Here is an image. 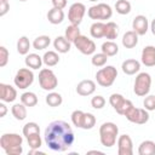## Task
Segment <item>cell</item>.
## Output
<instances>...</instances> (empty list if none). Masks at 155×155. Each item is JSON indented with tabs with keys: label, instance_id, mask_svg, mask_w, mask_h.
<instances>
[{
	"label": "cell",
	"instance_id": "obj_1",
	"mask_svg": "<svg viewBox=\"0 0 155 155\" xmlns=\"http://www.w3.org/2000/svg\"><path fill=\"white\" fill-rule=\"evenodd\" d=\"M44 139L51 150L61 153L68 150L73 145L75 136L68 122L63 120H56L50 122L45 128Z\"/></svg>",
	"mask_w": 155,
	"mask_h": 155
},
{
	"label": "cell",
	"instance_id": "obj_2",
	"mask_svg": "<svg viewBox=\"0 0 155 155\" xmlns=\"http://www.w3.org/2000/svg\"><path fill=\"white\" fill-rule=\"evenodd\" d=\"M23 138L17 133H4L0 138V145L7 155H21L23 153Z\"/></svg>",
	"mask_w": 155,
	"mask_h": 155
},
{
	"label": "cell",
	"instance_id": "obj_3",
	"mask_svg": "<svg viewBox=\"0 0 155 155\" xmlns=\"http://www.w3.org/2000/svg\"><path fill=\"white\" fill-rule=\"evenodd\" d=\"M119 136V127L114 122H104L99 127V139L103 147L111 148L115 145Z\"/></svg>",
	"mask_w": 155,
	"mask_h": 155
},
{
	"label": "cell",
	"instance_id": "obj_4",
	"mask_svg": "<svg viewBox=\"0 0 155 155\" xmlns=\"http://www.w3.org/2000/svg\"><path fill=\"white\" fill-rule=\"evenodd\" d=\"M117 78V70L114 65H107L101 68L96 73L97 84L102 87H110Z\"/></svg>",
	"mask_w": 155,
	"mask_h": 155
},
{
	"label": "cell",
	"instance_id": "obj_5",
	"mask_svg": "<svg viewBox=\"0 0 155 155\" xmlns=\"http://www.w3.org/2000/svg\"><path fill=\"white\" fill-rule=\"evenodd\" d=\"M124 116L133 124L137 125H144L149 121V113L145 108H136L133 104H131L127 110L125 111Z\"/></svg>",
	"mask_w": 155,
	"mask_h": 155
},
{
	"label": "cell",
	"instance_id": "obj_6",
	"mask_svg": "<svg viewBox=\"0 0 155 155\" xmlns=\"http://www.w3.org/2000/svg\"><path fill=\"white\" fill-rule=\"evenodd\" d=\"M150 87H151V76H150V74H148L145 71L139 73L136 76V80H134L133 92L139 97H144L149 93Z\"/></svg>",
	"mask_w": 155,
	"mask_h": 155
},
{
	"label": "cell",
	"instance_id": "obj_7",
	"mask_svg": "<svg viewBox=\"0 0 155 155\" xmlns=\"http://www.w3.org/2000/svg\"><path fill=\"white\" fill-rule=\"evenodd\" d=\"M39 84H40V87L42 90L53 91L58 85V79L51 69L44 68L39 73Z\"/></svg>",
	"mask_w": 155,
	"mask_h": 155
},
{
	"label": "cell",
	"instance_id": "obj_8",
	"mask_svg": "<svg viewBox=\"0 0 155 155\" xmlns=\"http://www.w3.org/2000/svg\"><path fill=\"white\" fill-rule=\"evenodd\" d=\"M87 15L91 19H98V21H105V19H109L111 18L113 16V10L109 5L104 4V2H101V4H97V5H93L88 8L87 11Z\"/></svg>",
	"mask_w": 155,
	"mask_h": 155
},
{
	"label": "cell",
	"instance_id": "obj_9",
	"mask_svg": "<svg viewBox=\"0 0 155 155\" xmlns=\"http://www.w3.org/2000/svg\"><path fill=\"white\" fill-rule=\"evenodd\" d=\"M34 81V73L30 70V68H21L15 78H13V82L16 85V87L21 88V90H24L27 87H29Z\"/></svg>",
	"mask_w": 155,
	"mask_h": 155
},
{
	"label": "cell",
	"instance_id": "obj_10",
	"mask_svg": "<svg viewBox=\"0 0 155 155\" xmlns=\"http://www.w3.org/2000/svg\"><path fill=\"white\" fill-rule=\"evenodd\" d=\"M86 13V7L82 2H74L70 7H69V11H68V19L70 22V24H75V25H79L82 19H84V16Z\"/></svg>",
	"mask_w": 155,
	"mask_h": 155
},
{
	"label": "cell",
	"instance_id": "obj_11",
	"mask_svg": "<svg viewBox=\"0 0 155 155\" xmlns=\"http://www.w3.org/2000/svg\"><path fill=\"white\" fill-rule=\"evenodd\" d=\"M73 44L75 45V47L82 54L90 56V54H93L96 52V44H94V41L92 39H88L85 35H79Z\"/></svg>",
	"mask_w": 155,
	"mask_h": 155
},
{
	"label": "cell",
	"instance_id": "obj_12",
	"mask_svg": "<svg viewBox=\"0 0 155 155\" xmlns=\"http://www.w3.org/2000/svg\"><path fill=\"white\" fill-rule=\"evenodd\" d=\"M109 103H110V105L114 108V110H115L117 114H120V115H124L125 111L127 110V108H128L131 104H133L131 101L126 99V98H125L122 94H120V93H113V94L109 97Z\"/></svg>",
	"mask_w": 155,
	"mask_h": 155
},
{
	"label": "cell",
	"instance_id": "obj_13",
	"mask_svg": "<svg viewBox=\"0 0 155 155\" xmlns=\"http://www.w3.org/2000/svg\"><path fill=\"white\" fill-rule=\"evenodd\" d=\"M117 154L119 155H132L133 142L128 134H121L117 138Z\"/></svg>",
	"mask_w": 155,
	"mask_h": 155
},
{
	"label": "cell",
	"instance_id": "obj_14",
	"mask_svg": "<svg viewBox=\"0 0 155 155\" xmlns=\"http://www.w3.org/2000/svg\"><path fill=\"white\" fill-rule=\"evenodd\" d=\"M132 29L138 34V35H145L148 29H149V22L148 18L143 15H138L133 18L132 21Z\"/></svg>",
	"mask_w": 155,
	"mask_h": 155
},
{
	"label": "cell",
	"instance_id": "obj_15",
	"mask_svg": "<svg viewBox=\"0 0 155 155\" xmlns=\"http://www.w3.org/2000/svg\"><path fill=\"white\" fill-rule=\"evenodd\" d=\"M16 98H17L16 88L12 87L11 85L1 82L0 84V99L5 103H11V102H15Z\"/></svg>",
	"mask_w": 155,
	"mask_h": 155
},
{
	"label": "cell",
	"instance_id": "obj_16",
	"mask_svg": "<svg viewBox=\"0 0 155 155\" xmlns=\"http://www.w3.org/2000/svg\"><path fill=\"white\" fill-rule=\"evenodd\" d=\"M94 91H96V82L93 80H90V79L80 81L76 86V93L82 96V97L91 96Z\"/></svg>",
	"mask_w": 155,
	"mask_h": 155
},
{
	"label": "cell",
	"instance_id": "obj_17",
	"mask_svg": "<svg viewBox=\"0 0 155 155\" xmlns=\"http://www.w3.org/2000/svg\"><path fill=\"white\" fill-rule=\"evenodd\" d=\"M142 63L145 67L155 65V46L148 45L142 50Z\"/></svg>",
	"mask_w": 155,
	"mask_h": 155
},
{
	"label": "cell",
	"instance_id": "obj_18",
	"mask_svg": "<svg viewBox=\"0 0 155 155\" xmlns=\"http://www.w3.org/2000/svg\"><path fill=\"white\" fill-rule=\"evenodd\" d=\"M121 69H122V71H124L126 75H134L136 73L139 71V69H140V63H139L137 59L130 58V59H126V61L122 62Z\"/></svg>",
	"mask_w": 155,
	"mask_h": 155
},
{
	"label": "cell",
	"instance_id": "obj_19",
	"mask_svg": "<svg viewBox=\"0 0 155 155\" xmlns=\"http://www.w3.org/2000/svg\"><path fill=\"white\" fill-rule=\"evenodd\" d=\"M53 47L58 53H67L70 51L71 42L65 36H57L53 40Z\"/></svg>",
	"mask_w": 155,
	"mask_h": 155
},
{
	"label": "cell",
	"instance_id": "obj_20",
	"mask_svg": "<svg viewBox=\"0 0 155 155\" xmlns=\"http://www.w3.org/2000/svg\"><path fill=\"white\" fill-rule=\"evenodd\" d=\"M138 44V34L134 30H128L122 36V45L126 48H133Z\"/></svg>",
	"mask_w": 155,
	"mask_h": 155
},
{
	"label": "cell",
	"instance_id": "obj_21",
	"mask_svg": "<svg viewBox=\"0 0 155 155\" xmlns=\"http://www.w3.org/2000/svg\"><path fill=\"white\" fill-rule=\"evenodd\" d=\"M47 19L51 24H59L63 22L64 19V12L62 8H57V7H52L51 10H48L47 12Z\"/></svg>",
	"mask_w": 155,
	"mask_h": 155
},
{
	"label": "cell",
	"instance_id": "obj_22",
	"mask_svg": "<svg viewBox=\"0 0 155 155\" xmlns=\"http://www.w3.org/2000/svg\"><path fill=\"white\" fill-rule=\"evenodd\" d=\"M24 63L28 68L30 69H39L41 68L44 61H42V57H40L39 54L36 53H28L25 56V59H24Z\"/></svg>",
	"mask_w": 155,
	"mask_h": 155
},
{
	"label": "cell",
	"instance_id": "obj_23",
	"mask_svg": "<svg viewBox=\"0 0 155 155\" xmlns=\"http://www.w3.org/2000/svg\"><path fill=\"white\" fill-rule=\"evenodd\" d=\"M11 113L13 115V117L18 121H23L27 117V107L21 102V103H16L12 105L11 108Z\"/></svg>",
	"mask_w": 155,
	"mask_h": 155
},
{
	"label": "cell",
	"instance_id": "obj_24",
	"mask_svg": "<svg viewBox=\"0 0 155 155\" xmlns=\"http://www.w3.org/2000/svg\"><path fill=\"white\" fill-rule=\"evenodd\" d=\"M139 155H155V142L143 140L138 147Z\"/></svg>",
	"mask_w": 155,
	"mask_h": 155
},
{
	"label": "cell",
	"instance_id": "obj_25",
	"mask_svg": "<svg viewBox=\"0 0 155 155\" xmlns=\"http://www.w3.org/2000/svg\"><path fill=\"white\" fill-rule=\"evenodd\" d=\"M104 31H105V23L103 22H94L91 28H90V34L94 39H101L104 38Z\"/></svg>",
	"mask_w": 155,
	"mask_h": 155
},
{
	"label": "cell",
	"instance_id": "obj_26",
	"mask_svg": "<svg viewBox=\"0 0 155 155\" xmlns=\"http://www.w3.org/2000/svg\"><path fill=\"white\" fill-rule=\"evenodd\" d=\"M102 52L105 53L108 57H113L116 56L119 52V46L113 41V40H107L105 42L102 44Z\"/></svg>",
	"mask_w": 155,
	"mask_h": 155
},
{
	"label": "cell",
	"instance_id": "obj_27",
	"mask_svg": "<svg viewBox=\"0 0 155 155\" xmlns=\"http://www.w3.org/2000/svg\"><path fill=\"white\" fill-rule=\"evenodd\" d=\"M119 34V27L114 22H108L105 23V31H104V38L107 40H114L117 38Z\"/></svg>",
	"mask_w": 155,
	"mask_h": 155
},
{
	"label": "cell",
	"instance_id": "obj_28",
	"mask_svg": "<svg viewBox=\"0 0 155 155\" xmlns=\"http://www.w3.org/2000/svg\"><path fill=\"white\" fill-rule=\"evenodd\" d=\"M50 44H51V39H50L48 35H40V36H38V38L34 39L33 47H34V50L40 51V50L47 48L50 46Z\"/></svg>",
	"mask_w": 155,
	"mask_h": 155
},
{
	"label": "cell",
	"instance_id": "obj_29",
	"mask_svg": "<svg viewBox=\"0 0 155 155\" xmlns=\"http://www.w3.org/2000/svg\"><path fill=\"white\" fill-rule=\"evenodd\" d=\"M42 61L47 67H54L59 63V56L56 51H47L42 56Z\"/></svg>",
	"mask_w": 155,
	"mask_h": 155
},
{
	"label": "cell",
	"instance_id": "obj_30",
	"mask_svg": "<svg viewBox=\"0 0 155 155\" xmlns=\"http://www.w3.org/2000/svg\"><path fill=\"white\" fill-rule=\"evenodd\" d=\"M45 101H46V104H47L48 107H52V108L59 107V105L63 103L62 96H61L58 92H53V91H51V92L46 96Z\"/></svg>",
	"mask_w": 155,
	"mask_h": 155
},
{
	"label": "cell",
	"instance_id": "obj_31",
	"mask_svg": "<svg viewBox=\"0 0 155 155\" xmlns=\"http://www.w3.org/2000/svg\"><path fill=\"white\" fill-rule=\"evenodd\" d=\"M30 41L27 36H21L17 41V52L19 54L27 56L29 53V48H30Z\"/></svg>",
	"mask_w": 155,
	"mask_h": 155
},
{
	"label": "cell",
	"instance_id": "obj_32",
	"mask_svg": "<svg viewBox=\"0 0 155 155\" xmlns=\"http://www.w3.org/2000/svg\"><path fill=\"white\" fill-rule=\"evenodd\" d=\"M21 102L25 107H35L38 104V97L34 92H24L21 96Z\"/></svg>",
	"mask_w": 155,
	"mask_h": 155
},
{
	"label": "cell",
	"instance_id": "obj_33",
	"mask_svg": "<svg viewBox=\"0 0 155 155\" xmlns=\"http://www.w3.org/2000/svg\"><path fill=\"white\" fill-rule=\"evenodd\" d=\"M81 35L80 34V29H79V25H75V24H70L65 28V31H64V36L70 41V42H74L75 39Z\"/></svg>",
	"mask_w": 155,
	"mask_h": 155
},
{
	"label": "cell",
	"instance_id": "obj_34",
	"mask_svg": "<svg viewBox=\"0 0 155 155\" xmlns=\"http://www.w3.org/2000/svg\"><path fill=\"white\" fill-rule=\"evenodd\" d=\"M131 2L128 0H116L115 10L119 15H127L131 12Z\"/></svg>",
	"mask_w": 155,
	"mask_h": 155
},
{
	"label": "cell",
	"instance_id": "obj_35",
	"mask_svg": "<svg viewBox=\"0 0 155 155\" xmlns=\"http://www.w3.org/2000/svg\"><path fill=\"white\" fill-rule=\"evenodd\" d=\"M107 61H108V56L105 53H103V52L93 53L92 58H91V63L94 67H104L107 64Z\"/></svg>",
	"mask_w": 155,
	"mask_h": 155
},
{
	"label": "cell",
	"instance_id": "obj_36",
	"mask_svg": "<svg viewBox=\"0 0 155 155\" xmlns=\"http://www.w3.org/2000/svg\"><path fill=\"white\" fill-rule=\"evenodd\" d=\"M84 120H85V113L82 110H74L71 113V122L74 126L82 128L84 125Z\"/></svg>",
	"mask_w": 155,
	"mask_h": 155
},
{
	"label": "cell",
	"instance_id": "obj_37",
	"mask_svg": "<svg viewBox=\"0 0 155 155\" xmlns=\"http://www.w3.org/2000/svg\"><path fill=\"white\" fill-rule=\"evenodd\" d=\"M27 142H28V145H29L30 149H40L41 144H42L40 133H34V134L28 136L27 137Z\"/></svg>",
	"mask_w": 155,
	"mask_h": 155
},
{
	"label": "cell",
	"instance_id": "obj_38",
	"mask_svg": "<svg viewBox=\"0 0 155 155\" xmlns=\"http://www.w3.org/2000/svg\"><path fill=\"white\" fill-rule=\"evenodd\" d=\"M34 133H40V127L36 122H27L24 126H23V136L27 138L28 136L30 134H34Z\"/></svg>",
	"mask_w": 155,
	"mask_h": 155
},
{
	"label": "cell",
	"instance_id": "obj_39",
	"mask_svg": "<svg viewBox=\"0 0 155 155\" xmlns=\"http://www.w3.org/2000/svg\"><path fill=\"white\" fill-rule=\"evenodd\" d=\"M96 125V117L91 113H85V120L82 125V130H91Z\"/></svg>",
	"mask_w": 155,
	"mask_h": 155
},
{
	"label": "cell",
	"instance_id": "obj_40",
	"mask_svg": "<svg viewBox=\"0 0 155 155\" xmlns=\"http://www.w3.org/2000/svg\"><path fill=\"white\" fill-rule=\"evenodd\" d=\"M143 105L148 111H153L155 110V94H149L144 98L143 101Z\"/></svg>",
	"mask_w": 155,
	"mask_h": 155
},
{
	"label": "cell",
	"instance_id": "obj_41",
	"mask_svg": "<svg viewBox=\"0 0 155 155\" xmlns=\"http://www.w3.org/2000/svg\"><path fill=\"white\" fill-rule=\"evenodd\" d=\"M91 105L94 109H102L105 105V98L103 96H94L91 99Z\"/></svg>",
	"mask_w": 155,
	"mask_h": 155
},
{
	"label": "cell",
	"instance_id": "obj_42",
	"mask_svg": "<svg viewBox=\"0 0 155 155\" xmlns=\"http://www.w3.org/2000/svg\"><path fill=\"white\" fill-rule=\"evenodd\" d=\"M8 57H10L8 50H7L5 46H0V67H1V68H4V67L7 64Z\"/></svg>",
	"mask_w": 155,
	"mask_h": 155
},
{
	"label": "cell",
	"instance_id": "obj_43",
	"mask_svg": "<svg viewBox=\"0 0 155 155\" xmlns=\"http://www.w3.org/2000/svg\"><path fill=\"white\" fill-rule=\"evenodd\" d=\"M10 10V4L6 0H0V17H4Z\"/></svg>",
	"mask_w": 155,
	"mask_h": 155
},
{
	"label": "cell",
	"instance_id": "obj_44",
	"mask_svg": "<svg viewBox=\"0 0 155 155\" xmlns=\"http://www.w3.org/2000/svg\"><path fill=\"white\" fill-rule=\"evenodd\" d=\"M52 1V5L53 7H57V8H64L67 6V0H51Z\"/></svg>",
	"mask_w": 155,
	"mask_h": 155
},
{
	"label": "cell",
	"instance_id": "obj_45",
	"mask_svg": "<svg viewBox=\"0 0 155 155\" xmlns=\"http://www.w3.org/2000/svg\"><path fill=\"white\" fill-rule=\"evenodd\" d=\"M7 113V108L4 103H0V117H4Z\"/></svg>",
	"mask_w": 155,
	"mask_h": 155
},
{
	"label": "cell",
	"instance_id": "obj_46",
	"mask_svg": "<svg viewBox=\"0 0 155 155\" xmlns=\"http://www.w3.org/2000/svg\"><path fill=\"white\" fill-rule=\"evenodd\" d=\"M150 30H151V33H153V35H155V18L151 21V23H150Z\"/></svg>",
	"mask_w": 155,
	"mask_h": 155
},
{
	"label": "cell",
	"instance_id": "obj_47",
	"mask_svg": "<svg viewBox=\"0 0 155 155\" xmlns=\"http://www.w3.org/2000/svg\"><path fill=\"white\" fill-rule=\"evenodd\" d=\"M87 154H99V155H103L104 153L103 151H99V150H88Z\"/></svg>",
	"mask_w": 155,
	"mask_h": 155
},
{
	"label": "cell",
	"instance_id": "obj_48",
	"mask_svg": "<svg viewBox=\"0 0 155 155\" xmlns=\"http://www.w3.org/2000/svg\"><path fill=\"white\" fill-rule=\"evenodd\" d=\"M88 1H92V2H94V1H97V0H88Z\"/></svg>",
	"mask_w": 155,
	"mask_h": 155
},
{
	"label": "cell",
	"instance_id": "obj_49",
	"mask_svg": "<svg viewBox=\"0 0 155 155\" xmlns=\"http://www.w3.org/2000/svg\"><path fill=\"white\" fill-rule=\"evenodd\" d=\"M19 1H27V0H19Z\"/></svg>",
	"mask_w": 155,
	"mask_h": 155
},
{
	"label": "cell",
	"instance_id": "obj_50",
	"mask_svg": "<svg viewBox=\"0 0 155 155\" xmlns=\"http://www.w3.org/2000/svg\"><path fill=\"white\" fill-rule=\"evenodd\" d=\"M6 1H8V0H6Z\"/></svg>",
	"mask_w": 155,
	"mask_h": 155
}]
</instances>
